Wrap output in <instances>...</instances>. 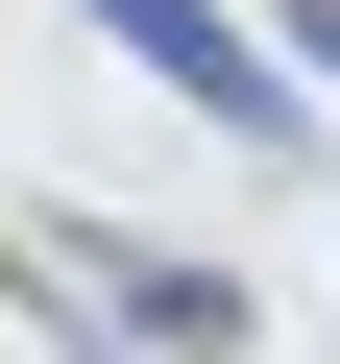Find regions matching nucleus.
I'll list each match as a JSON object with an SVG mask.
<instances>
[{"mask_svg":"<svg viewBox=\"0 0 340 364\" xmlns=\"http://www.w3.org/2000/svg\"><path fill=\"white\" fill-rule=\"evenodd\" d=\"M73 25H122V49H146L170 97H195L219 146H292V122H316V97H292V73L243 49V25H219V0H73Z\"/></svg>","mask_w":340,"mask_h":364,"instance_id":"nucleus-1","label":"nucleus"},{"mask_svg":"<svg viewBox=\"0 0 340 364\" xmlns=\"http://www.w3.org/2000/svg\"><path fill=\"white\" fill-rule=\"evenodd\" d=\"M73 267H122V340H243V267H170V243H73Z\"/></svg>","mask_w":340,"mask_h":364,"instance_id":"nucleus-2","label":"nucleus"},{"mask_svg":"<svg viewBox=\"0 0 340 364\" xmlns=\"http://www.w3.org/2000/svg\"><path fill=\"white\" fill-rule=\"evenodd\" d=\"M292 49H316V73H340V0H292Z\"/></svg>","mask_w":340,"mask_h":364,"instance_id":"nucleus-3","label":"nucleus"}]
</instances>
